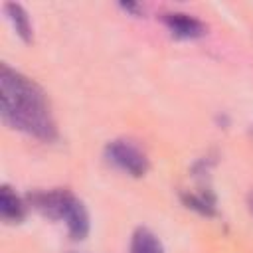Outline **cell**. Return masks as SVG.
<instances>
[{
  "instance_id": "1",
  "label": "cell",
  "mask_w": 253,
  "mask_h": 253,
  "mask_svg": "<svg viewBox=\"0 0 253 253\" xmlns=\"http://www.w3.org/2000/svg\"><path fill=\"white\" fill-rule=\"evenodd\" d=\"M0 101L2 121L10 128L43 142H51L57 136V126L42 87L8 65H2L0 71Z\"/></svg>"
},
{
  "instance_id": "2",
  "label": "cell",
  "mask_w": 253,
  "mask_h": 253,
  "mask_svg": "<svg viewBox=\"0 0 253 253\" xmlns=\"http://www.w3.org/2000/svg\"><path fill=\"white\" fill-rule=\"evenodd\" d=\"M30 204L51 219H63L73 241H83L89 233V213L79 198L69 190H43L30 196Z\"/></svg>"
},
{
  "instance_id": "3",
  "label": "cell",
  "mask_w": 253,
  "mask_h": 253,
  "mask_svg": "<svg viewBox=\"0 0 253 253\" xmlns=\"http://www.w3.org/2000/svg\"><path fill=\"white\" fill-rule=\"evenodd\" d=\"M105 156L113 166H117L119 170L126 172L128 176L140 178V176H144L148 172L146 154L142 152L140 146H136L130 140H125V138L111 140L105 146Z\"/></svg>"
},
{
  "instance_id": "4",
  "label": "cell",
  "mask_w": 253,
  "mask_h": 253,
  "mask_svg": "<svg viewBox=\"0 0 253 253\" xmlns=\"http://www.w3.org/2000/svg\"><path fill=\"white\" fill-rule=\"evenodd\" d=\"M162 22L172 32V36L182 40H194L206 34V24L186 12H166L162 14Z\"/></svg>"
},
{
  "instance_id": "5",
  "label": "cell",
  "mask_w": 253,
  "mask_h": 253,
  "mask_svg": "<svg viewBox=\"0 0 253 253\" xmlns=\"http://www.w3.org/2000/svg\"><path fill=\"white\" fill-rule=\"evenodd\" d=\"M0 215L8 223H18L26 215L24 200L16 192H12L10 186H2V190H0Z\"/></svg>"
},
{
  "instance_id": "6",
  "label": "cell",
  "mask_w": 253,
  "mask_h": 253,
  "mask_svg": "<svg viewBox=\"0 0 253 253\" xmlns=\"http://www.w3.org/2000/svg\"><path fill=\"white\" fill-rule=\"evenodd\" d=\"M4 12H6L8 20L12 22V26H14L16 34L20 36V40H24V42H32L34 32H32V22H30L28 12H26L20 4H14V2L4 4Z\"/></svg>"
},
{
  "instance_id": "7",
  "label": "cell",
  "mask_w": 253,
  "mask_h": 253,
  "mask_svg": "<svg viewBox=\"0 0 253 253\" xmlns=\"http://www.w3.org/2000/svg\"><path fill=\"white\" fill-rule=\"evenodd\" d=\"M182 202L186 208L202 213V215H215V196L210 190H202V192H186L182 194Z\"/></svg>"
},
{
  "instance_id": "8",
  "label": "cell",
  "mask_w": 253,
  "mask_h": 253,
  "mask_svg": "<svg viewBox=\"0 0 253 253\" xmlns=\"http://www.w3.org/2000/svg\"><path fill=\"white\" fill-rule=\"evenodd\" d=\"M130 253H164V247L150 229L138 227L130 239Z\"/></svg>"
},
{
  "instance_id": "9",
  "label": "cell",
  "mask_w": 253,
  "mask_h": 253,
  "mask_svg": "<svg viewBox=\"0 0 253 253\" xmlns=\"http://www.w3.org/2000/svg\"><path fill=\"white\" fill-rule=\"evenodd\" d=\"M121 8H123L125 12L134 14V16H138V14H140V6H138V4H132V2H123V4H121Z\"/></svg>"
},
{
  "instance_id": "10",
  "label": "cell",
  "mask_w": 253,
  "mask_h": 253,
  "mask_svg": "<svg viewBox=\"0 0 253 253\" xmlns=\"http://www.w3.org/2000/svg\"><path fill=\"white\" fill-rule=\"evenodd\" d=\"M247 206H249V210H251V213H253V192H251L249 198H247Z\"/></svg>"
}]
</instances>
